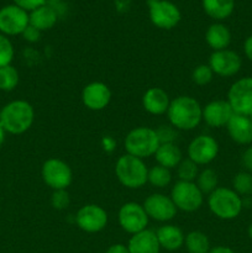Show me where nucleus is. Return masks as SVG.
<instances>
[{
	"label": "nucleus",
	"instance_id": "obj_21",
	"mask_svg": "<svg viewBox=\"0 0 252 253\" xmlns=\"http://www.w3.org/2000/svg\"><path fill=\"white\" fill-rule=\"evenodd\" d=\"M156 236L161 249L167 251H177L184 245V234L175 225H163L156 231Z\"/></svg>",
	"mask_w": 252,
	"mask_h": 253
},
{
	"label": "nucleus",
	"instance_id": "obj_25",
	"mask_svg": "<svg viewBox=\"0 0 252 253\" xmlns=\"http://www.w3.org/2000/svg\"><path fill=\"white\" fill-rule=\"evenodd\" d=\"M203 9L215 20L227 19L234 12L235 0H203Z\"/></svg>",
	"mask_w": 252,
	"mask_h": 253
},
{
	"label": "nucleus",
	"instance_id": "obj_2",
	"mask_svg": "<svg viewBox=\"0 0 252 253\" xmlns=\"http://www.w3.org/2000/svg\"><path fill=\"white\" fill-rule=\"evenodd\" d=\"M35 110L26 100H12L0 110V124L11 135L25 133L32 126Z\"/></svg>",
	"mask_w": 252,
	"mask_h": 253
},
{
	"label": "nucleus",
	"instance_id": "obj_10",
	"mask_svg": "<svg viewBox=\"0 0 252 253\" xmlns=\"http://www.w3.org/2000/svg\"><path fill=\"white\" fill-rule=\"evenodd\" d=\"M29 25V12L17 5H6L0 9V34L5 36L21 35Z\"/></svg>",
	"mask_w": 252,
	"mask_h": 253
},
{
	"label": "nucleus",
	"instance_id": "obj_8",
	"mask_svg": "<svg viewBox=\"0 0 252 253\" xmlns=\"http://www.w3.org/2000/svg\"><path fill=\"white\" fill-rule=\"evenodd\" d=\"M150 20L156 27L170 30L179 24L182 15L177 5L169 0H147Z\"/></svg>",
	"mask_w": 252,
	"mask_h": 253
},
{
	"label": "nucleus",
	"instance_id": "obj_26",
	"mask_svg": "<svg viewBox=\"0 0 252 253\" xmlns=\"http://www.w3.org/2000/svg\"><path fill=\"white\" fill-rule=\"evenodd\" d=\"M185 247L189 253H209V237L202 231H192L185 236Z\"/></svg>",
	"mask_w": 252,
	"mask_h": 253
},
{
	"label": "nucleus",
	"instance_id": "obj_28",
	"mask_svg": "<svg viewBox=\"0 0 252 253\" xmlns=\"http://www.w3.org/2000/svg\"><path fill=\"white\" fill-rule=\"evenodd\" d=\"M172 180V174L168 168L157 165L148 169V183L156 188H166Z\"/></svg>",
	"mask_w": 252,
	"mask_h": 253
},
{
	"label": "nucleus",
	"instance_id": "obj_36",
	"mask_svg": "<svg viewBox=\"0 0 252 253\" xmlns=\"http://www.w3.org/2000/svg\"><path fill=\"white\" fill-rule=\"evenodd\" d=\"M156 132H157L161 143L173 142V138L175 137L173 126H161V128L156 130Z\"/></svg>",
	"mask_w": 252,
	"mask_h": 253
},
{
	"label": "nucleus",
	"instance_id": "obj_40",
	"mask_svg": "<svg viewBox=\"0 0 252 253\" xmlns=\"http://www.w3.org/2000/svg\"><path fill=\"white\" fill-rule=\"evenodd\" d=\"M244 52L245 54H246L247 58H249L250 61H252V35L247 37L246 41H245Z\"/></svg>",
	"mask_w": 252,
	"mask_h": 253
},
{
	"label": "nucleus",
	"instance_id": "obj_17",
	"mask_svg": "<svg viewBox=\"0 0 252 253\" xmlns=\"http://www.w3.org/2000/svg\"><path fill=\"white\" fill-rule=\"evenodd\" d=\"M234 114L227 100H212L203 108V120L211 127H222L227 125Z\"/></svg>",
	"mask_w": 252,
	"mask_h": 253
},
{
	"label": "nucleus",
	"instance_id": "obj_31",
	"mask_svg": "<svg viewBox=\"0 0 252 253\" xmlns=\"http://www.w3.org/2000/svg\"><path fill=\"white\" fill-rule=\"evenodd\" d=\"M198 165L193 162L192 160H182V162L178 165V177L179 180L184 182H194L198 177Z\"/></svg>",
	"mask_w": 252,
	"mask_h": 253
},
{
	"label": "nucleus",
	"instance_id": "obj_41",
	"mask_svg": "<svg viewBox=\"0 0 252 253\" xmlns=\"http://www.w3.org/2000/svg\"><path fill=\"white\" fill-rule=\"evenodd\" d=\"M209 253H235V252L226 246H216L214 247V249H210Z\"/></svg>",
	"mask_w": 252,
	"mask_h": 253
},
{
	"label": "nucleus",
	"instance_id": "obj_20",
	"mask_svg": "<svg viewBox=\"0 0 252 253\" xmlns=\"http://www.w3.org/2000/svg\"><path fill=\"white\" fill-rule=\"evenodd\" d=\"M127 249L130 253H160L161 251L156 232L148 229L132 235L127 244Z\"/></svg>",
	"mask_w": 252,
	"mask_h": 253
},
{
	"label": "nucleus",
	"instance_id": "obj_19",
	"mask_svg": "<svg viewBox=\"0 0 252 253\" xmlns=\"http://www.w3.org/2000/svg\"><path fill=\"white\" fill-rule=\"evenodd\" d=\"M169 96L162 88H150L142 96V105L147 113L152 115H162L169 108Z\"/></svg>",
	"mask_w": 252,
	"mask_h": 253
},
{
	"label": "nucleus",
	"instance_id": "obj_6",
	"mask_svg": "<svg viewBox=\"0 0 252 253\" xmlns=\"http://www.w3.org/2000/svg\"><path fill=\"white\" fill-rule=\"evenodd\" d=\"M170 199L178 210L193 212L200 209L204 203V194L194 182L178 180L170 190Z\"/></svg>",
	"mask_w": 252,
	"mask_h": 253
},
{
	"label": "nucleus",
	"instance_id": "obj_4",
	"mask_svg": "<svg viewBox=\"0 0 252 253\" xmlns=\"http://www.w3.org/2000/svg\"><path fill=\"white\" fill-rule=\"evenodd\" d=\"M115 174L119 182L128 189H138L148 180V169L143 161L127 153L116 162Z\"/></svg>",
	"mask_w": 252,
	"mask_h": 253
},
{
	"label": "nucleus",
	"instance_id": "obj_29",
	"mask_svg": "<svg viewBox=\"0 0 252 253\" xmlns=\"http://www.w3.org/2000/svg\"><path fill=\"white\" fill-rule=\"evenodd\" d=\"M203 194H210L214 192L217 188V174L214 169L211 168H207V169L202 170L197 177V183Z\"/></svg>",
	"mask_w": 252,
	"mask_h": 253
},
{
	"label": "nucleus",
	"instance_id": "obj_9",
	"mask_svg": "<svg viewBox=\"0 0 252 253\" xmlns=\"http://www.w3.org/2000/svg\"><path fill=\"white\" fill-rule=\"evenodd\" d=\"M227 101L235 114L245 116L252 115V77L239 79L230 86Z\"/></svg>",
	"mask_w": 252,
	"mask_h": 253
},
{
	"label": "nucleus",
	"instance_id": "obj_35",
	"mask_svg": "<svg viewBox=\"0 0 252 253\" xmlns=\"http://www.w3.org/2000/svg\"><path fill=\"white\" fill-rule=\"evenodd\" d=\"M15 5L20 6L21 9L26 10L27 12L47 4V0H12Z\"/></svg>",
	"mask_w": 252,
	"mask_h": 253
},
{
	"label": "nucleus",
	"instance_id": "obj_18",
	"mask_svg": "<svg viewBox=\"0 0 252 253\" xmlns=\"http://www.w3.org/2000/svg\"><path fill=\"white\" fill-rule=\"evenodd\" d=\"M227 132L234 142L239 145L252 143V123L250 116L234 114L226 125Z\"/></svg>",
	"mask_w": 252,
	"mask_h": 253
},
{
	"label": "nucleus",
	"instance_id": "obj_14",
	"mask_svg": "<svg viewBox=\"0 0 252 253\" xmlns=\"http://www.w3.org/2000/svg\"><path fill=\"white\" fill-rule=\"evenodd\" d=\"M209 67L214 74L227 78L239 73L242 67V59L239 53L231 49L214 51L209 58Z\"/></svg>",
	"mask_w": 252,
	"mask_h": 253
},
{
	"label": "nucleus",
	"instance_id": "obj_44",
	"mask_svg": "<svg viewBox=\"0 0 252 253\" xmlns=\"http://www.w3.org/2000/svg\"><path fill=\"white\" fill-rule=\"evenodd\" d=\"M47 1H48L49 4H59L62 0H47Z\"/></svg>",
	"mask_w": 252,
	"mask_h": 253
},
{
	"label": "nucleus",
	"instance_id": "obj_33",
	"mask_svg": "<svg viewBox=\"0 0 252 253\" xmlns=\"http://www.w3.org/2000/svg\"><path fill=\"white\" fill-rule=\"evenodd\" d=\"M214 72L209 67V64H199L195 67V69L192 73V79L198 85H207L212 81Z\"/></svg>",
	"mask_w": 252,
	"mask_h": 253
},
{
	"label": "nucleus",
	"instance_id": "obj_39",
	"mask_svg": "<svg viewBox=\"0 0 252 253\" xmlns=\"http://www.w3.org/2000/svg\"><path fill=\"white\" fill-rule=\"evenodd\" d=\"M105 253H130V252H128L127 246H125V245L115 244L113 245V246L109 247Z\"/></svg>",
	"mask_w": 252,
	"mask_h": 253
},
{
	"label": "nucleus",
	"instance_id": "obj_16",
	"mask_svg": "<svg viewBox=\"0 0 252 253\" xmlns=\"http://www.w3.org/2000/svg\"><path fill=\"white\" fill-rule=\"evenodd\" d=\"M110 100V88L101 82H93V83L86 84L82 91V101L89 110H104L109 105Z\"/></svg>",
	"mask_w": 252,
	"mask_h": 253
},
{
	"label": "nucleus",
	"instance_id": "obj_23",
	"mask_svg": "<svg viewBox=\"0 0 252 253\" xmlns=\"http://www.w3.org/2000/svg\"><path fill=\"white\" fill-rule=\"evenodd\" d=\"M205 41L214 51L226 49L231 43V32L225 25L212 24L205 32Z\"/></svg>",
	"mask_w": 252,
	"mask_h": 253
},
{
	"label": "nucleus",
	"instance_id": "obj_1",
	"mask_svg": "<svg viewBox=\"0 0 252 253\" xmlns=\"http://www.w3.org/2000/svg\"><path fill=\"white\" fill-rule=\"evenodd\" d=\"M170 125L177 130L190 131L203 120V108L199 101L188 95L173 99L167 110Z\"/></svg>",
	"mask_w": 252,
	"mask_h": 253
},
{
	"label": "nucleus",
	"instance_id": "obj_5",
	"mask_svg": "<svg viewBox=\"0 0 252 253\" xmlns=\"http://www.w3.org/2000/svg\"><path fill=\"white\" fill-rule=\"evenodd\" d=\"M160 145V138L156 130L146 126H140L131 130L124 141L127 155L135 156L141 160L155 156Z\"/></svg>",
	"mask_w": 252,
	"mask_h": 253
},
{
	"label": "nucleus",
	"instance_id": "obj_15",
	"mask_svg": "<svg viewBox=\"0 0 252 253\" xmlns=\"http://www.w3.org/2000/svg\"><path fill=\"white\" fill-rule=\"evenodd\" d=\"M143 209H145L148 217L161 222L172 220L178 210L170 197L160 194V193H155V194H151L150 197L146 198V200L143 202Z\"/></svg>",
	"mask_w": 252,
	"mask_h": 253
},
{
	"label": "nucleus",
	"instance_id": "obj_22",
	"mask_svg": "<svg viewBox=\"0 0 252 253\" xmlns=\"http://www.w3.org/2000/svg\"><path fill=\"white\" fill-rule=\"evenodd\" d=\"M30 25L36 27L39 31H46V30L52 29L57 24L58 15H57L56 9L52 5H42L37 9L32 10L29 14Z\"/></svg>",
	"mask_w": 252,
	"mask_h": 253
},
{
	"label": "nucleus",
	"instance_id": "obj_3",
	"mask_svg": "<svg viewBox=\"0 0 252 253\" xmlns=\"http://www.w3.org/2000/svg\"><path fill=\"white\" fill-rule=\"evenodd\" d=\"M210 211L221 220H234L241 214L244 202L234 189L217 187L208 198Z\"/></svg>",
	"mask_w": 252,
	"mask_h": 253
},
{
	"label": "nucleus",
	"instance_id": "obj_27",
	"mask_svg": "<svg viewBox=\"0 0 252 253\" xmlns=\"http://www.w3.org/2000/svg\"><path fill=\"white\" fill-rule=\"evenodd\" d=\"M20 81V76L17 69L14 66L9 64L0 68V90L11 91L17 86Z\"/></svg>",
	"mask_w": 252,
	"mask_h": 253
},
{
	"label": "nucleus",
	"instance_id": "obj_7",
	"mask_svg": "<svg viewBox=\"0 0 252 253\" xmlns=\"http://www.w3.org/2000/svg\"><path fill=\"white\" fill-rule=\"evenodd\" d=\"M42 179L44 184L53 190L67 189L73 180L71 167L64 161L49 158L42 165Z\"/></svg>",
	"mask_w": 252,
	"mask_h": 253
},
{
	"label": "nucleus",
	"instance_id": "obj_34",
	"mask_svg": "<svg viewBox=\"0 0 252 253\" xmlns=\"http://www.w3.org/2000/svg\"><path fill=\"white\" fill-rule=\"evenodd\" d=\"M52 207L57 210H64L69 205V194L67 189L54 190L51 198Z\"/></svg>",
	"mask_w": 252,
	"mask_h": 253
},
{
	"label": "nucleus",
	"instance_id": "obj_13",
	"mask_svg": "<svg viewBox=\"0 0 252 253\" xmlns=\"http://www.w3.org/2000/svg\"><path fill=\"white\" fill-rule=\"evenodd\" d=\"M219 153V143L209 135L197 136L188 146V158L198 166L209 165Z\"/></svg>",
	"mask_w": 252,
	"mask_h": 253
},
{
	"label": "nucleus",
	"instance_id": "obj_38",
	"mask_svg": "<svg viewBox=\"0 0 252 253\" xmlns=\"http://www.w3.org/2000/svg\"><path fill=\"white\" fill-rule=\"evenodd\" d=\"M241 163L249 172H252V146L247 147L242 153Z\"/></svg>",
	"mask_w": 252,
	"mask_h": 253
},
{
	"label": "nucleus",
	"instance_id": "obj_45",
	"mask_svg": "<svg viewBox=\"0 0 252 253\" xmlns=\"http://www.w3.org/2000/svg\"><path fill=\"white\" fill-rule=\"evenodd\" d=\"M250 119H251V123H252V115H251V116H250Z\"/></svg>",
	"mask_w": 252,
	"mask_h": 253
},
{
	"label": "nucleus",
	"instance_id": "obj_37",
	"mask_svg": "<svg viewBox=\"0 0 252 253\" xmlns=\"http://www.w3.org/2000/svg\"><path fill=\"white\" fill-rule=\"evenodd\" d=\"M21 35L25 41L31 42V43H35V42L40 41V39H41V31H39L36 27L31 26V25H29Z\"/></svg>",
	"mask_w": 252,
	"mask_h": 253
},
{
	"label": "nucleus",
	"instance_id": "obj_24",
	"mask_svg": "<svg viewBox=\"0 0 252 253\" xmlns=\"http://www.w3.org/2000/svg\"><path fill=\"white\" fill-rule=\"evenodd\" d=\"M182 151L173 142L161 143L155 153V158L158 165L168 169L178 167V165L182 162Z\"/></svg>",
	"mask_w": 252,
	"mask_h": 253
},
{
	"label": "nucleus",
	"instance_id": "obj_12",
	"mask_svg": "<svg viewBox=\"0 0 252 253\" xmlns=\"http://www.w3.org/2000/svg\"><path fill=\"white\" fill-rule=\"evenodd\" d=\"M76 222L84 232L95 234L108 225V212L96 204H86L77 212Z\"/></svg>",
	"mask_w": 252,
	"mask_h": 253
},
{
	"label": "nucleus",
	"instance_id": "obj_30",
	"mask_svg": "<svg viewBox=\"0 0 252 253\" xmlns=\"http://www.w3.org/2000/svg\"><path fill=\"white\" fill-rule=\"evenodd\" d=\"M232 189L241 197V195L252 194V173L240 172L232 179Z\"/></svg>",
	"mask_w": 252,
	"mask_h": 253
},
{
	"label": "nucleus",
	"instance_id": "obj_32",
	"mask_svg": "<svg viewBox=\"0 0 252 253\" xmlns=\"http://www.w3.org/2000/svg\"><path fill=\"white\" fill-rule=\"evenodd\" d=\"M14 54L15 51L11 41L7 39V36L0 34V68L11 64Z\"/></svg>",
	"mask_w": 252,
	"mask_h": 253
},
{
	"label": "nucleus",
	"instance_id": "obj_43",
	"mask_svg": "<svg viewBox=\"0 0 252 253\" xmlns=\"http://www.w3.org/2000/svg\"><path fill=\"white\" fill-rule=\"evenodd\" d=\"M247 234H249V237H250V239L252 240V222H251V224H250L249 230H247Z\"/></svg>",
	"mask_w": 252,
	"mask_h": 253
},
{
	"label": "nucleus",
	"instance_id": "obj_11",
	"mask_svg": "<svg viewBox=\"0 0 252 253\" xmlns=\"http://www.w3.org/2000/svg\"><path fill=\"white\" fill-rule=\"evenodd\" d=\"M148 219L143 205L138 203H126L119 210V224L127 234L135 235L147 229Z\"/></svg>",
	"mask_w": 252,
	"mask_h": 253
},
{
	"label": "nucleus",
	"instance_id": "obj_42",
	"mask_svg": "<svg viewBox=\"0 0 252 253\" xmlns=\"http://www.w3.org/2000/svg\"><path fill=\"white\" fill-rule=\"evenodd\" d=\"M5 137H6V131L4 130V127H2L1 124H0V147L4 145Z\"/></svg>",
	"mask_w": 252,
	"mask_h": 253
}]
</instances>
